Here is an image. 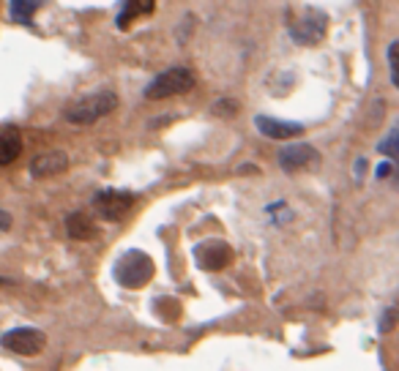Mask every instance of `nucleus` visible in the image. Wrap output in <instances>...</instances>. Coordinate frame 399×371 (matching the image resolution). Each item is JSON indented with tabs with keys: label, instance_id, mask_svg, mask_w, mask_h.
Listing matches in <instances>:
<instances>
[{
	"label": "nucleus",
	"instance_id": "f257e3e1",
	"mask_svg": "<svg viewBox=\"0 0 399 371\" xmlns=\"http://www.w3.org/2000/svg\"><path fill=\"white\" fill-rule=\"evenodd\" d=\"M118 110V96L113 90H96V93H88V96L71 101L63 117H66L71 126H90L101 117H107L110 113Z\"/></svg>",
	"mask_w": 399,
	"mask_h": 371
},
{
	"label": "nucleus",
	"instance_id": "f03ea898",
	"mask_svg": "<svg viewBox=\"0 0 399 371\" xmlns=\"http://www.w3.org/2000/svg\"><path fill=\"white\" fill-rule=\"evenodd\" d=\"M153 278V259L145 251H126L115 262V281L126 290H140Z\"/></svg>",
	"mask_w": 399,
	"mask_h": 371
},
{
	"label": "nucleus",
	"instance_id": "7ed1b4c3",
	"mask_svg": "<svg viewBox=\"0 0 399 371\" xmlns=\"http://www.w3.org/2000/svg\"><path fill=\"white\" fill-rule=\"evenodd\" d=\"M195 71L186 68V66H175V68H167L159 77H153L150 85L145 88V98L148 101H159V98H172L189 93L195 88Z\"/></svg>",
	"mask_w": 399,
	"mask_h": 371
},
{
	"label": "nucleus",
	"instance_id": "20e7f679",
	"mask_svg": "<svg viewBox=\"0 0 399 371\" xmlns=\"http://www.w3.org/2000/svg\"><path fill=\"white\" fill-rule=\"evenodd\" d=\"M47 344V336L38 328H14L0 336V347L22 357H36Z\"/></svg>",
	"mask_w": 399,
	"mask_h": 371
},
{
	"label": "nucleus",
	"instance_id": "39448f33",
	"mask_svg": "<svg viewBox=\"0 0 399 371\" xmlns=\"http://www.w3.org/2000/svg\"><path fill=\"white\" fill-rule=\"evenodd\" d=\"M326 28H328V16L323 14L320 9H306V11H304V14H301L293 25H290V38H293L296 44L309 47V44L323 41Z\"/></svg>",
	"mask_w": 399,
	"mask_h": 371
},
{
	"label": "nucleus",
	"instance_id": "423d86ee",
	"mask_svg": "<svg viewBox=\"0 0 399 371\" xmlns=\"http://www.w3.org/2000/svg\"><path fill=\"white\" fill-rule=\"evenodd\" d=\"M134 202L137 197L132 192H118V189H104L93 197V208L104 221H120L134 208Z\"/></svg>",
	"mask_w": 399,
	"mask_h": 371
},
{
	"label": "nucleus",
	"instance_id": "0eeeda50",
	"mask_svg": "<svg viewBox=\"0 0 399 371\" xmlns=\"http://www.w3.org/2000/svg\"><path fill=\"white\" fill-rule=\"evenodd\" d=\"M317 159H320V153L312 145H306V142H293V145L282 147L279 156H276V162H279V167H282L284 172L309 169L312 164H317Z\"/></svg>",
	"mask_w": 399,
	"mask_h": 371
},
{
	"label": "nucleus",
	"instance_id": "6e6552de",
	"mask_svg": "<svg viewBox=\"0 0 399 371\" xmlns=\"http://www.w3.org/2000/svg\"><path fill=\"white\" fill-rule=\"evenodd\" d=\"M195 257H197V265L202 271H211L214 273V271L227 268V262L233 259V249L224 241H205L195 249Z\"/></svg>",
	"mask_w": 399,
	"mask_h": 371
},
{
	"label": "nucleus",
	"instance_id": "1a4fd4ad",
	"mask_svg": "<svg viewBox=\"0 0 399 371\" xmlns=\"http://www.w3.org/2000/svg\"><path fill=\"white\" fill-rule=\"evenodd\" d=\"M68 169V156L63 150H50V153H38L31 159V167H28V172L33 175V178H52V175H61V172H66Z\"/></svg>",
	"mask_w": 399,
	"mask_h": 371
},
{
	"label": "nucleus",
	"instance_id": "9d476101",
	"mask_svg": "<svg viewBox=\"0 0 399 371\" xmlns=\"http://www.w3.org/2000/svg\"><path fill=\"white\" fill-rule=\"evenodd\" d=\"M254 126L268 140H293V137L304 134L301 123H287V120H276V117H268V115H257L254 117Z\"/></svg>",
	"mask_w": 399,
	"mask_h": 371
},
{
	"label": "nucleus",
	"instance_id": "9b49d317",
	"mask_svg": "<svg viewBox=\"0 0 399 371\" xmlns=\"http://www.w3.org/2000/svg\"><path fill=\"white\" fill-rule=\"evenodd\" d=\"M153 9H156V3H153V0H129V3H120L118 28H120V31H129V25H132L134 19L153 14Z\"/></svg>",
	"mask_w": 399,
	"mask_h": 371
},
{
	"label": "nucleus",
	"instance_id": "f8f14e48",
	"mask_svg": "<svg viewBox=\"0 0 399 371\" xmlns=\"http://www.w3.org/2000/svg\"><path fill=\"white\" fill-rule=\"evenodd\" d=\"M66 232L74 241H90L96 235V224L85 213H71L66 219Z\"/></svg>",
	"mask_w": 399,
	"mask_h": 371
},
{
	"label": "nucleus",
	"instance_id": "ddd939ff",
	"mask_svg": "<svg viewBox=\"0 0 399 371\" xmlns=\"http://www.w3.org/2000/svg\"><path fill=\"white\" fill-rule=\"evenodd\" d=\"M22 153V140L14 129L9 131H0V167L11 164Z\"/></svg>",
	"mask_w": 399,
	"mask_h": 371
},
{
	"label": "nucleus",
	"instance_id": "4468645a",
	"mask_svg": "<svg viewBox=\"0 0 399 371\" xmlns=\"http://www.w3.org/2000/svg\"><path fill=\"white\" fill-rule=\"evenodd\" d=\"M38 9H41L38 0H14V3H11V19L31 25V19H33V14Z\"/></svg>",
	"mask_w": 399,
	"mask_h": 371
},
{
	"label": "nucleus",
	"instance_id": "2eb2a0df",
	"mask_svg": "<svg viewBox=\"0 0 399 371\" xmlns=\"http://www.w3.org/2000/svg\"><path fill=\"white\" fill-rule=\"evenodd\" d=\"M378 150H380L383 156H391V162H397V167H399V126L385 140H380L378 142ZM399 175V172H397Z\"/></svg>",
	"mask_w": 399,
	"mask_h": 371
},
{
	"label": "nucleus",
	"instance_id": "dca6fc26",
	"mask_svg": "<svg viewBox=\"0 0 399 371\" xmlns=\"http://www.w3.org/2000/svg\"><path fill=\"white\" fill-rule=\"evenodd\" d=\"M388 74H391V85L399 90V41H391L388 47Z\"/></svg>",
	"mask_w": 399,
	"mask_h": 371
},
{
	"label": "nucleus",
	"instance_id": "f3484780",
	"mask_svg": "<svg viewBox=\"0 0 399 371\" xmlns=\"http://www.w3.org/2000/svg\"><path fill=\"white\" fill-rule=\"evenodd\" d=\"M399 320V306H388L380 317V333H391Z\"/></svg>",
	"mask_w": 399,
	"mask_h": 371
},
{
	"label": "nucleus",
	"instance_id": "a211bd4d",
	"mask_svg": "<svg viewBox=\"0 0 399 371\" xmlns=\"http://www.w3.org/2000/svg\"><path fill=\"white\" fill-rule=\"evenodd\" d=\"M214 113L222 115V117H233L238 113V101H233V98H219L217 104H214Z\"/></svg>",
	"mask_w": 399,
	"mask_h": 371
},
{
	"label": "nucleus",
	"instance_id": "6ab92c4d",
	"mask_svg": "<svg viewBox=\"0 0 399 371\" xmlns=\"http://www.w3.org/2000/svg\"><path fill=\"white\" fill-rule=\"evenodd\" d=\"M11 224H14L11 213H9V210L0 208V232H9V229H11Z\"/></svg>",
	"mask_w": 399,
	"mask_h": 371
},
{
	"label": "nucleus",
	"instance_id": "aec40b11",
	"mask_svg": "<svg viewBox=\"0 0 399 371\" xmlns=\"http://www.w3.org/2000/svg\"><path fill=\"white\" fill-rule=\"evenodd\" d=\"M388 172H391V164H380V167H378V178H385Z\"/></svg>",
	"mask_w": 399,
	"mask_h": 371
}]
</instances>
